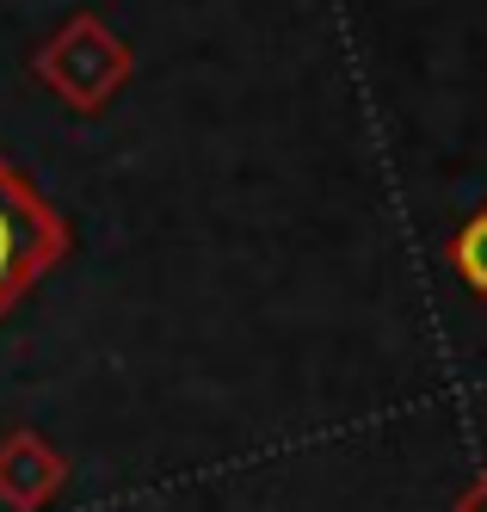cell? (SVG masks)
Returning a JSON list of instances; mask_svg holds the SVG:
<instances>
[{
	"label": "cell",
	"instance_id": "1",
	"mask_svg": "<svg viewBox=\"0 0 487 512\" xmlns=\"http://www.w3.org/2000/svg\"><path fill=\"white\" fill-rule=\"evenodd\" d=\"M130 68H136L130 44L99 13H68L50 38L31 50V75L44 81L68 112H81V118L105 112V105L124 93Z\"/></svg>",
	"mask_w": 487,
	"mask_h": 512
},
{
	"label": "cell",
	"instance_id": "2",
	"mask_svg": "<svg viewBox=\"0 0 487 512\" xmlns=\"http://www.w3.org/2000/svg\"><path fill=\"white\" fill-rule=\"evenodd\" d=\"M68 247V216L13 161H0V321L68 260Z\"/></svg>",
	"mask_w": 487,
	"mask_h": 512
},
{
	"label": "cell",
	"instance_id": "3",
	"mask_svg": "<svg viewBox=\"0 0 487 512\" xmlns=\"http://www.w3.org/2000/svg\"><path fill=\"white\" fill-rule=\"evenodd\" d=\"M68 488V457L44 432L13 426L0 438V506L7 512H44Z\"/></svg>",
	"mask_w": 487,
	"mask_h": 512
},
{
	"label": "cell",
	"instance_id": "4",
	"mask_svg": "<svg viewBox=\"0 0 487 512\" xmlns=\"http://www.w3.org/2000/svg\"><path fill=\"white\" fill-rule=\"evenodd\" d=\"M444 260H451V272L487 303V204H475L463 223H457L451 247H444Z\"/></svg>",
	"mask_w": 487,
	"mask_h": 512
},
{
	"label": "cell",
	"instance_id": "5",
	"mask_svg": "<svg viewBox=\"0 0 487 512\" xmlns=\"http://www.w3.org/2000/svg\"><path fill=\"white\" fill-rule=\"evenodd\" d=\"M451 512H487V469L475 475V482H469L463 494H457V506H451Z\"/></svg>",
	"mask_w": 487,
	"mask_h": 512
}]
</instances>
